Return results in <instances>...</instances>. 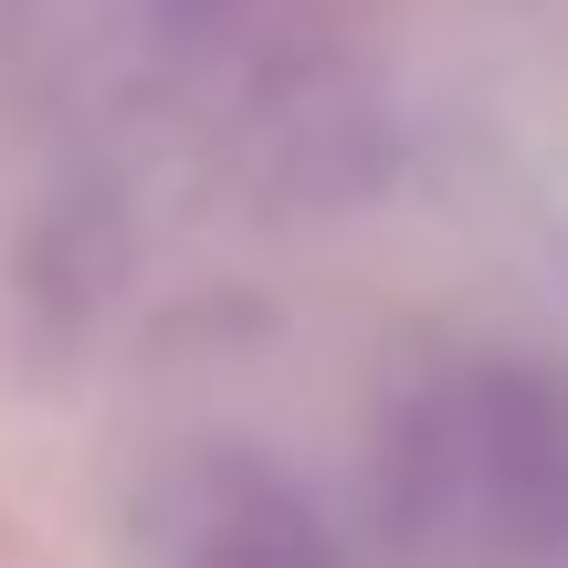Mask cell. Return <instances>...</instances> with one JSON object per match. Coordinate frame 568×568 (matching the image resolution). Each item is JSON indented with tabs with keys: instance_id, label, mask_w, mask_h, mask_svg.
I'll return each instance as SVG.
<instances>
[{
	"instance_id": "cell-1",
	"label": "cell",
	"mask_w": 568,
	"mask_h": 568,
	"mask_svg": "<svg viewBox=\"0 0 568 568\" xmlns=\"http://www.w3.org/2000/svg\"><path fill=\"white\" fill-rule=\"evenodd\" d=\"M379 506L410 568H568V379L453 358L389 422Z\"/></svg>"
},
{
	"instance_id": "cell-2",
	"label": "cell",
	"mask_w": 568,
	"mask_h": 568,
	"mask_svg": "<svg viewBox=\"0 0 568 568\" xmlns=\"http://www.w3.org/2000/svg\"><path fill=\"white\" fill-rule=\"evenodd\" d=\"M180 568H347V558L284 485H232L222 506L201 516V537H190Z\"/></svg>"
}]
</instances>
